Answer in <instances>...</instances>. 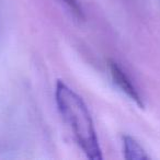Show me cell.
<instances>
[{
	"mask_svg": "<svg viewBox=\"0 0 160 160\" xmlns=\"http://www.w3.org/2000/svg\"><path fill=\"white\" fill-rule=\"evenodd\" d=\"M109 69L112 79H113V82L120 88L121 91L126 94L132 101H134L140 109H144L145 104H144V100H142V97L140 96L139 91L135 87V85L132 82V80L129 79L128 76L121 68L120 65L116 62H114V60L110 59Z\"/></svg>",
	"mask_w": 160,
	"mask_h": 160,
	"instance_id": "7a4b0ae2",
	"label": "cell"
},
{
	"mask_svg": "<svg viewBox=\"0 0 160 160\" xmlns=\"http://www.w3.org/2000/svg\"><path fill=\"white\" fill-rule=\"evenodd\" d=\"M60 1L64 2L78 19H80V20L85 19V12H83V9L77 0H60Z\"/></svg>",
	"mask_w": 160,
	"mask_h": 160,
	"instance_id": "277c9868",
	"label": "cell"
},
{
	"mask_svg": "<svg viewBox=\"0 0 160 160\" xmlns=\"http://www.w3.org/2000/svg\"><path fill=\"white\" fill-rule=\"evenodd\" d=\"M123 150L124 157L128 160H144L149 159V156L146 153L142 145L137 142L134 137L128 135L122 136Z\"/></svg>",
	"mask_w": 160,
	"mask_h": 160,
	"instance_id": "3957f363",
	"label": "cell"
},
{
	"mask_svg": "<svg viewBox=\"0 0 160 160\" xmlns=\"http://www.w3.org/2000/svg\"><path fill=\"white\" fill-rule=\"evenodd\" d=\"M55 101L64 121L70 127L77 144L89 159L103 158L96 127L89 109L81 97L69 88L64 81L57 80Z\"/></svg>",
	"mask_w": 160,
	"mask_h": 160,
	"instance_id": "6da1fadb",
	"label": "cell"
}]
</instances>
